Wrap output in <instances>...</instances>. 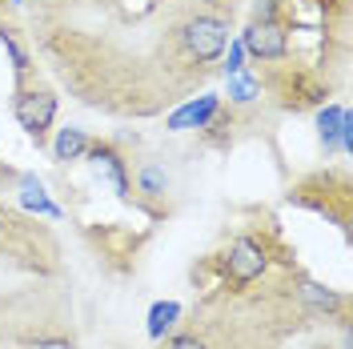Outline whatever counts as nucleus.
Here are the masks:
<instances>
[{
    "instance_id": "1",
    "label": "nucleus",
    "mask_w": 353,
    "mask_h": 349,
    "mask_svg": "<svg viewBox=\"0 0 353 349\" xmlns=\"http://www.w3.org/2000/svg\"><path fill=\"white\" fill-rule=\"evenodd\" d=\"M176 41H181V52L197 65H209L225 52V41H229V21L225 17H213V12H193L189 21L176 28Z\"/></svg>"
},
{
    "instance_id": "2",
    "label": "nucleus",
    "mask_w": 353,
    "mask_h": 349,
    "mask_svg": "<svg viewBox=\"0 0 353 349\" xmlns=\"http://www.w3.org/2000/svg\"><path fill=\"white\" fill-rule=\"evenodd\" d=\"M12 112L21 121V129L32 137V141H44V132L57 117V97L48 88H17L12 97Z\"/></svg>"
},
{
    "instance_id": "3",
    "label": "nucleus",
    "mask_w": 353,
    "mask_h": 349,
    "mask_svg": "<svg viewBox=\"0 0 353 349\" xmlns=\"http://www.w3.org/2000/svg\"><path fill=\"white\" fill-rule=\"evenodd\" d=\"M245 44L257 61H281L289 52V37L281 21H253V28L245 32Z\"/></svg>"
},
{
    "instance_id": "4",
    "label": "nucleus",
    "mask_w": 353,
    "mask_h": 349,
    "mask_svg": "<svg viewBox=\"0 0 353 349\" xmlns=\"http://www.w3.org/2000/svg\"><path fill=\"white\" fill-rule=\"evenodd\" d=\"M265 273V249L257 245L253 237H241L233 241V249H229V277L237 285L253 281V277H261Z\"/></svg>"
},
{
    "instance_id": "5",
    "label": "nucleus",
    "mask_w": 353,
    "mask_h": 349,
    "mask_svg": "<svg viewBox=\"0 0 353 349\" xmlns=\"http://www.w3.org/2000/svg\"><path fill=\"white\" fill-rule=\"evenodd\" d=\"M52 153H57V161H81V157L88 153V137L81 129H61Z\"/></svg>"
},
{
    "instance_id": "6",
    "label": "nucleus",
    "mask_w": 353,
    "mask_h": 349,
    "mask_svg": "<svg viewBox=\"0 0 353 349\" xmlns=\"http://www.w3.org/2000/svg\"><path fill=\"white\" fill-rule=\"evenodd\" d=\"M0 41H4L8 57H12V68H17V77H24V72H28V48L21 44V37H17L12 28H0Z\"/></svg>"
},
{
    "instance_id": "7",
    "label": "nucleus",
    "mask_w": 353,
    "mask_h": 349,
    "mask_svg": "<svg viewBox=\"0 0 353 349\" xmlns=\"http://www.w3.org/2000/svg\"><path fill=\"white\" fill-rule=\"evenodd\" d=\"M137 181H141V189H145V193H153V197H157V193H165V185H169L165 169H157V165H145Z\"/></svg>"
},
{
    "instance_id": "8",
    "label": "nucleus",
    "mask_w": 353,
    "mask_h": 349,
    "mask_svg": "<svg viewBox=\"0 0 353 349\" xmlns=\"http://www.w3.org/2000/svg\"><path fill=\"white\" fill-rule=\"evenodd\" d=\"M301 297H305L309 306H317V309H337V293L321 289V285H305V289H301Z\"/></svg>"
},
{
    "instance_id": "9",
    "label": "nucleus",
    "mask_w": 353,
    "mask_h": 349,
    "mask_svg": "<svg viewBox=\"0 0 353 349\" xmlns=\"http://www.w3.org/2000/svg\"><path fill=\"white\" fill-rule=\"evenodd\" d=\"M24 349H72L68 337H41V341H28Z\"/></svg>"
},
{
    "instance_id": "10",
    "label": "nucleus",
    "mask_w": 353,
    "mask_h": 349,
    "mask_svg": "<svg viewBox=\"0 0 353 349\" xmlns=\"http://www.w3.org/2000/svg\"><path fill=\"white\" fill-rule=\"evenodd\" d=\"M169 349H205V341H197V337H176Z\"/></svg>"
},
{
    "instance_id": "11",
    "label": "nucleus",
    "mask_w": 353,
    "mask_h": 349,
    "mask_svg": "<svg viewBox=\"0 0 353 349\" xmlns=\"http://www.w3.org/2000/svg\"><path fill=\"white\" fill-rule=\"evenodd\" d=\"M0 237H4V217H0Z\"/></svg>"
}]
</instances>
